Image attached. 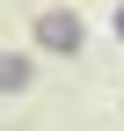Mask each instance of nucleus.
Masks as SVG:
<instances>
[{
  "label": "nucleus",
  "mask_w": 124,
  "mask_h": 131,
  "mask_svg": "<svg viewBox=\"0 0 124 131\" xmlns=\"http://www.w3.org/2000/svg\"><path fill=\"white\" fill-rule=\"evenodd\" d=\"M80 44H88V29H80V15H73V7H44V15H37V51L73 58Z\"/></svg>",
  "instance_id": "f257e3e1"
},
{
  "label": "nucleus",
  "mask_w": 124,
  "mask_h": 131,
  "mask_svg": "<svg viewBox=\"0 0 124 131\" xmlns=\"http://www.w3.org/2000/svg\"><path fill=\"white\" fill-rule=\"evenodd\" d=\"M29 88H37V66L22 51H0V95H29Z\"/></svg>",
  "instance_id": "f03ea898"
}]
</instances>
